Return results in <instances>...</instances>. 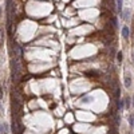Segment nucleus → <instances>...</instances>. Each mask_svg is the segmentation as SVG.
Segmentation results:
<instances>
[{
	"label": "nucleus",
	"mask_w": 134,
	"mask_h": 134,
	"mask_svg": "<svg viewBox=\"0 0 134 134\" xmlns=\"http://www.w3.org/2000/svg\"><path fill=\"white\" fill-rule=\"evenodd\" d=\"M11 70H12V81L18 82L20 78V71H21V63L19 59L12 58V60H11Z\"/></svg>",
	"instance_id": "1"
},
{
	"label": "nucleus",
	"mask_w": 134,
	"mask_h": 134,
	"mask_svg": "<svg viewBox=\"0 0 134 134\" xmlns=\"http://www.w3.org/2000/svg\"><path fill=\"white\" fill-rule=\"evenodd\" d=\"M125 87L126 88H130L131 87V75L129 72L125 74Z\"/></svg>",
	"instance_id": "2"
},
{
	"label": "nucleus",
	"mask_w": 134,
	"mask_h": 134,
	"mask_svg": "<svg viewBox=\"0 0 134 134\" xmlns=\"http://www.w3.org/2000/svg\"><path fill=\"white\" fill-rule=\"evenodd\" d=\"M129 27L127 26H124L122 27V36H124V39H129Z\"/></svg>",
	"instance_id": "3"
},
{
	"label": "nucleus",
	"mask_w": 134,
	"mask_h": 134,
	"mask_svg": "<svg viewBox=\"0 0 134 134\" xmlns=\"http://www.w3.org/2000/svg\"><path fill=\"white\" fill-rule=\"evenodd\" d=\"M122 18H124L125 20L130 19V8H125L124 11H122Z\"/></svg>",
	"instance_id": "4"
},
{
	"label": "nucleus",
	"mask_w": 134,
	"mask_h": 134,
	"mask_svg": "<svg viewBox=\"0 0 134 134\" xmlns=\"http://www.w3.org/2000/svg\"><path fill=\"white\" fill-rule=\"evenodd\" d=\"M82 102H83V103H91V102H94V97H88V95H86V97L82 98Z\"/></svg>",
	"instance_id": "5"
},
{
	"label": "nucleus",
	"mask_w": 134,
	"mask_h": 134,
	"mask_svg": "<svg viewBox=\"0 0 134 134\" xmlns=\"http://www.w3.org/2000/svg\"><path fill=\"white\" fill-rule=\"evenodd\" d=\"M117 11L119 14H122V11H124V8H122V0H117Z\"/></svg>",
	"instance_id": "6"
},
{
	"label": "nucleus",
	"mask_w": 134,
	"mask_h": 134,
	"mask_svg": "<svg viewBox=\"0 0 134 134\" xmlns=\"http://www.w3.org/2000/svg\"><path fill=\"white\" fill-rule=\"evenodd\" d=\"M129 124H130L131 127H134V115H133V114L129 115Z\"/></svg>",
	"instance_id": "7"
},
{
	"label": "nucleus",
	"mask_w": 134,
	"mask_h": 134,
	"mask_svg": "<svg viewBox=\"0 0 134 134\" xmlns=\"http://www.w3.org/2000/svg\"><path fill=\"white\" fill-rule=\"evenodd\" d=\"M122 58H124V55H122V52L119 51V52L117 54V60H118V62L121 63V62H122Z\"/></svg>",
	"instance_id": "8"
},
{
	"label": "nucleus",
	"mask_w": 134,
	"mask_h": 134,
	"mask_svg": "<svg viewBox=\"0 0 134 134\" xmlns=\"http://www.w3.org/2000/svg\"><path fill=\"white\" fill-rule=\"evenodd\" d=\"M124 102H125V106H126V107H129V106H130V98H126V99L124 100Z\"/></svg>",
	"instance_id": "9"
},
{
	"label": "nucleus",
	"mask_w": 134,
	"mask_h": 134,
	"mask_svg": "<svg viewBox=\"0 0 134 134\" xmlns=\"http://www.w3.org/2000/svg\"><path fill=\"white\" fill-rule=\"evenodd\" d=\"M3 98V87H0V99Z\"/></svg>",
	"instance_id": "10"
},
{
	"label": "nucleus",
	"mask_w": 134,
	"mask_h": 134,
	"mask_svg": "<svg viewBox=\"0 0 134 134\" xmlns=\"http://www.w3.org/2000/svg\"><path fill=\"white\" fill-rule=\"evenodd\" d=\"M131 60H133V63H134V51L131 52Z\"/></svg>",
	"instance_id": "11"
},
{
	"label": "nucleus",
	"mask_w": 134,
	"mask_h": 134,
	"mask_svg": "<svg viewBox=\"0 0 134 134\" xmlns=\"http://www.w3.org/2000/svg\"><path fill=\"white\" fill-rule=\"evenodd\" d=\"M3 39V34H2V30H0V40Z\"/></svg>",
	"instance_id": "12"
},
{
	"label": "nucleus",
	"mask_w": 134,
	"mask_h": 134,
	"mask_svg": "<svg viewBox=\"0 0 134 134\" xmlns=\"http://www.w3.org/2000/svg\"><path fill=\"white\" fill-rule=\"evenodd\" d=\"M133 107H134V95H133Z\"/></svg>",
	"instance_id": "13"
},
{
	"label": "nucleus",
	"mask_w": 134,
	"mask_h": 134,
	"mask_svg": "<svg viewBox=\"0 0 134 134\" xmlns=\"http://www.w3.org/2000/svg\"><path fill=\"white\" fill-rule=\"evenodd\" d=\"M0 16H2V7H0Z\"/></svg>",
	"instance_id": "14"
}]
</instances>
